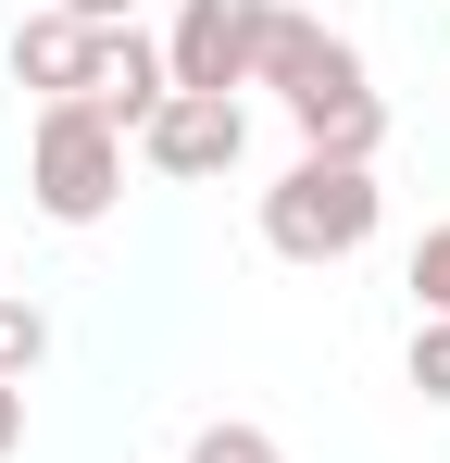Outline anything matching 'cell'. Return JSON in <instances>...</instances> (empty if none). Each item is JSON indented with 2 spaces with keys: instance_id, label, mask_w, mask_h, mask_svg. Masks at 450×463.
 <instances>
[{
  "instance_id": "30bf717a",
  "label": "cell",
  "mask_w": 450,
  "mask_h": 463,
  "mask_svg": "<svg viewBox=\"0 0 450 463\" xmlns=\"http://www.w3.org/2000/svg\"><path fill=\"white\" fill-rule=\"evenodd\" d=\"M413 313H438V326H450V226L413 238Z\"/></svg>"
},
{
  "instance_id": "52a82bcc",
  "label": "cell",
  "mask_w": 450,
  "mask_h": 463,
  "mask_svg": "<svg viewBox=\"0 0 450 463\" xmlns=\"http://www.w3.org/2000/svg\"><path fill=\"white\" fill-rule=\"evenodd\" d=\"M288 126H300V151H313V163H375V151H388V100H375V76L288 100Z\"/></svg>"
},
{
  "instance_id": "3957f363",
  "label": "cell",
  "mask_w": 450,
  "mask_h": 463,
  "mask_svg": "<svg viewBox=\"0 0 450 463\" xmlns=\"http://www.w3.org/2000/svg\"><path fill=\"white\" fill-rule=\"evenodd\" d=\"M263 25H276V0H188L175 38H163V76L201 88V100H238L250 63H263Z\"/></svg>"
},
{
  "instance_id": "5bb4252c",
  "label": "cell",
  "mask_w": 450,
  "mask_h": 463,
  "mask_svg": "<svg viewBox=\"0 0 450 463\" xmlns=\"http://www.w3.org/2000/svg\"><path fill=\"white\" fill-rule=\"evenodd\" d=\"M13 439H25V388L0 376V451H13Z\"/></svg>"
},
{
  "instance_id": "ba28073f",
  "label": "cell",
  "mask_w": 450,
  "mask_h": 463,
  "mask_svg": "<svg viewBox=\"0 0 450 463\" xmlns=\"http://www.w3.org/2000/svg\"><path fill=\"white\" fill-rule=\"evenodd\" d=\"M88 38H100V25H75L63 0H51V13H13V76L38 88V100H75V88H88Z\"/></svg>"
},
{
  "instance_id": "9c48e42d",
  "label": "cell",
  "mask_w": 450,
  "mask_h": 463,
  "mask_svg": "<svg viewBox=\"0 0 450 463\" xmlns=\"http://www.w3.org/2000/svg\"><path fill=\"white\" fill-rule=\"evenodd\" d=\"M38 364H51V313L25 301V288H0V376L25 388V376H38Z\"/></svg>"
},
{
  "instance_id": "277c9868",
  "label": "cell",
  "mask_w": 450,
  "mask_h": 463,
  "mask_svg": "<svg viewBox=\"0 0 450 463\" xmlns=\"http://www.w3.org/2000/svg\"><path fill=\"white\" fill-rule=\"evenodd\" d=\"M238 151H250V113H238V100H201V88H175V100L138 126V163H150V175H175V188L225 175Z\"/></svg>"
},
{
  "instance_id": "8fae6325",
  "label": "cell",
  "mask_w": 450,
  "mask_h": 463,
  "mask_svg": "<svg viewBox=\"0 0 450 463\" xmlns=\"http://www.w3.org/2000/svg\"><path fill=\"white\" fill-rule=\"evenodd\" d=\"M413 388L450 413V326H438V313H413Z\"/></svg>"
},
{
  "instance_id": "8992f818",
  "label": "cell",
  "mask_w": 450,
  "mask_h": 463,
  "mask_svg": "<svg viewBox=\"0 0 450 463\" xmlns=\"http://www.w3.org/2000/svg\"><path fill=\"white\" fill-rule=\"evenodd\" d=\"M250 88H276V100H313V88H363V51H351V38H325L313 13H276V25H263V63H250Z\"/></svg>"
},
{
  "instance_id": "6da1fadb",
  "label": "cell",
  "mask_w": 450,
  "mask_h": 463,
  "mask_svg": "<svg viewBox=\"0 0 450 463\" xmlns=\"http://www.w3.org/2000/svg\"><path fill=\"white\" fill-rule=\"evenodd\" d=\"M388 213V188H375V163H313L300 151L276 188H263V250L276 263H351Z\"/></svg>"
},
{
  "instance_id": "4fadbf2b",
  "label": "cell",
  "mask_w": 450,
  "mask_h": 463,
  "mask_svg": "<svg viewBox=\"0 0 450 463\" xmlns=\"http://www.w3.org/2000/svg\"><path fill=\"white\" fill-rule=\"evenodd\" d=\"M75 25H138V0H63Z\"/></svg>"
},
{
  "instance_id": "5b68a950",
  "label": "cell",
  "mask_w": 450,
  "mask_h": 463,
  "mask_svg": "<svg viewBox=\"0 0 450 463\" xmlns=\"http://www.w3.org/2000/svg\"><path fill=\"white\" fill-rule=\"evenodd\" d=\"M75 100H88L113 138H138L150 113L175 100V76H163V38H138V25H100V38H88V88H75Z\"/></svg>"
},
{
  "instance_id": "7a4b0ae2",
  "label": "cell",
  "mask_w": 450,
  "mask_h": 463,
  "mask_svg": "<svg viewBox=\"0 0 450 463\" xmlns=\"http://www.w3.org/2000/svg\"><path fill=\"white\" fill-rule=\"evenodd\" d=\"M25 201L51 226H100L126 201V138L88 113V100H38V138H25Z\"/></svg>"
},
{
  "instance_id": "7c38bea8",
  "label": "cell",
  "mask_w": 450,
  "mask_h": 463,
  "mask_svg": "<svg viewBox=\"0 0 450 463\" xmlns=\"http://www.w3.org/2000/svg\"><path fill=\"white\" fill-rule=\"evenodd\" d=\"M188 463H288V451H276L263 426H201V439H188Z\"/></svg>"
}]
</instances>
